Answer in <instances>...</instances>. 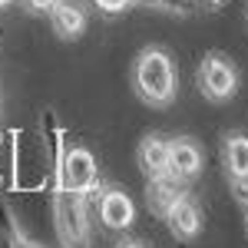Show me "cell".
<instances>
[{
  "mask_svg": "<svg viewBox=\"0 0 248 248\" xmlns=\"http://www.w3.org/2000/svg\"><path fill=\"white\" fill-rule=\"evenodd\" d=\"M175 63L162 50H146L136 63V86L139 96L153 106H166L175 96Z\"/></svg>",
  "mask_w": 248,
  "mask_h": 248,
  "instance_id": "obj_1",
  "label": "cell"
},
{
  "mask_svg": "<svg viewBox=\"0 0 248 248\" xmlns=\"http://www.w3.org/2000/svg\"><path fill=\"white\" fill-rule=\"evenodd\" d=\"M199 83H202V90L209 99L215 103H225L235 96V70H232V63L225 57H218V53H212L205 63H202V70H199Z\"/></svg>",
  "mask_w": 248,
  "mask_h": 248,
  "instance_id": "obj_2",
  "label": "cell"
},
{
  "mask_svg": "<svg viewBox=\"0 0 248 248\" xmlns=\"http://www.w3.org/2000/svg\"><path fill=\"white\" fill-rule=\"evenodd\" d=\"M93 182H96L93 155L86 153V149H70L66 159H63V186H66V192L79 195V192L90 189Z\"/></svg>",
  "mask_w": 248,
  "mask_h": 248,
  "instance_id": "obj_3",
  "label": "cell"
},
{
  "mask_svg": "<svg viewBox=\"0 0 248 248\" xmlns=\"http://www.w3.org/2000/svg\"><path fill=\"white\" fill-rule=\"evenodd\" d=\"M133 202H129V195L126 192H106L103 195V205H99V218H103V225L106 229H129L133 225Z\"/></svg>",
  "mask_w": 248,
  "mask_h": 248,
  "instance_id": "obj_4",
  "label": "cell"
},
{
  "mask_svg": "<svg viewBox=\"0 0 248 248\" xmlns=\"http://www.w3.org/2000/svg\"><path fill=\"white\" fill-rule=\"evenodd\" d=\"M199 169H202V153H199L195 142H189V139L169 142V172L172 175H179V179L186 182V179H192Z\"/></svg>",
  "mask_w": 248,
  "mask_h": 248,
  "instance_id": "obj_5",
  "label": "cell"
},
{
  "mask_svg": "<svg viewBox=\"0 0 248 248\" xmlns=\"http://www.w3.org/2000/svg\"><path fill=\"white\" fill-rule=\"evenodd\" d=\"M139 166H142V172H146L149 179L169 172V142H162L159 136L146 139V142L139 146Z\"/></svg>",
  "mask_w": 248,
  "mask_h": 248,
  "instance_id": "obj_6",
  "label": "cell"
},
{
  "mask_svg": "<svg viewBox=\"0 0 248 248\" xmlns=\"http://www.w3.org/2000/svg\"><path fill=\"white\" fill-rule=\"evenodd\" d=\"M166 215H169V229L175 232L179 238H192V235L199 232V225H202V218H199V209L192 205L186 195H182V199H179V202H175V205H172Z\"/></svg>",
  "mask_w": 248,
  "mask_h": 248,
  "instance_id": "obj_7",
  "label": "cell"
},
{
  "mask_svg": "<svg viewBox=\"0 0 248 248\" xmlns=\"http://www.w3.org/2000/svg\"><path fill=\"white\" fill-rule=\"evenodd\" d=\"M153 205L159 212H169L179 199H182V179L179 175H172V172H162V175H153Z\"/></svg>",
  "mask_w": 248,
  "mask_h": 248,
  "instance_id": "obj_8",
  "label": "cell"
},
{
  "mask_svg": "<svg viewBox=\"0 0 248 248\" xmlns=\"http://www.w3.org/2000/svg\"><path fill=\"white\" fill-rule=\"evenodd\" d=\"M53 23H57V30L63 37H79L83 33V27H86V17H83V10L73 7V3H53Z\"/></svg>",
  "mask_w": 248,
  "mask_h": 248,
  "instance_id": "obj_9",
  "label": "cell"
},
{
  "mask_svg": "<svg viewBox=\"0 0 248 248\" xmlns=\"http://www.w3.org/2000/svg\"><path fill=\"white\" fill-rule=\"evenodd\" d=\"M225 162L235 179H248V139L245 136H232L225 146Z\"/></svg>",
  "mask_w": 248,
  "mask_h": 248,
  "instance_id": "obj_10",
  "label": "cell"
},
{
  "mask_svg": "<svg viewBox=\"0 0 248 248\" xmlns=\"http://www.w3.org/2000/svg\"><path fill=\"white\" fill-rule=\"evenodd\" d=\"M155 7H166V10H179V14H189L192 10V0H149Z\"/></svg>",
  "mask_w": 248,
  "mask_h": 248,
  "instance_id": "obj_11",
  "label": "cell"
},
{
  "mask_svg": "<svg viewBox=\"0 0 248 248\" xmlns=\"http://www.w3.org/2000/svg\"><path fill=\"white\" fill-rule=\"evenodd\" d=\"M133 0H96V7L99 10H106V14H116V10H126Z\"/></svg>",
  "mask_w": 248,
  "mask_h": 248,
  "instance_id": "obj_12",
  "label": "cell"
},
{
  "mask_svg": "<svg viewBox=\"0 0 248 248\" xmlns=\"http://www.w3.org/2000/svg\"><path fill=\"white\" fill-rule=\"evenodd\" d=\"M27 3H30V7H37V10H46V7H53L57 0H27Z\"/></svg>",
  "mask_w": 248,
  "mask_h": 248,
  "instance_id": "obj_13",
  "label": "cell"
},
{
  "mask_svg": "<svg viewBox=\"0 0 248 248\" xmlns=\"http://www.w3.org/2000/svg\"><path fill=\"white\" fill-rule=\"evenodd\" d=\"M199 3H205V7H212V10H215V7H218V3H225V0H199Z\"/></svg>",
  "mask_w": 248,
  "mask_h": 248,
  "instance_id": "obj_14",
  "label": "cell"
},
{
  "mask_svg": "<svg viewBox=\"0 0 248 248\" xmlns=\"http://www.w3.org/2000/svg\"><path fill=\"white\" fill-rule=\"evenodd\" d=\"M14 248H30V245H23V242H14Z\"/></svg>",
  "mask_w": 248,
  "mask_h": 248,
  "instance_id": "obj_15",
  "label": "cell"
},
{
  "mask_svg": "<svg viewBox=\"0 0 248 248\" xmlns=\"http://www.w3.org/2000/svg\"><path fill=\"white\" fill-rule=\"evenodd\" d=\"M126 248H142V245H126Z\"/></svg>",
  "mask_w": 248,
  "mask_h": 248,
  "instance_id": "obj_16",
  "label": "cell"
},
{
  "mask_svg": "<svg viewBox=\"0 0 248 248\" xmlns=\"http://www.w3.org/2000/svg\"><path fill=\"white\" fill-rule=\"evenodd\" d=\"M3 3H10V0H0V7H3Z\"/></svg>",
  "mask_w": 248,
  "mask_h": 248,
  "instance_id": "obj_17",
  "label": "cell"
},
{
  "mask_svg": "<svg viewBox=\"0 0 248 248\" xmlns=\"http://www.w3.org/2000/svg\"><path fill=\"white\" fill-rule=\"evenodd\" d=\"M245 20H248V7H245Z\"/></svg>",
  "mask_w": 248,
  "mask_h": 248,
  "instance_id": "obj_18",
  "label": "cell"
}]
</instances>
